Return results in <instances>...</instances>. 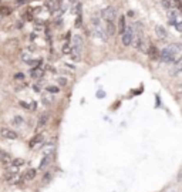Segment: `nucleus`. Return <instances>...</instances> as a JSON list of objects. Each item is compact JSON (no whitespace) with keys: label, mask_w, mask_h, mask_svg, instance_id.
Segmentation results:
<instances>
[{"label":"nucleus","mask_w":182,"mask_h":192,"mask_svg":"<svg viewBox=\"0 0 182 192\" xmlns=\"http://www.w3.org/2000/svg\"><path fill=\"white\" fill-rule=\"evenodd\" d=\"M135 39V29L134 27H131V26H128L125 33L121 36V41H122V44L128 47V46H132V41Z\"/></svg>","instance_id":"f257e3e1"},{"label":"nucleus","mask_w":182,"mask_h":192,"mask_svg":"<svg viewBox=\"0 0 182 192\" xmlns=\"http://www.w3.org/2000/svg\"><path fill=\"white\" fill-rule=\"evenodd\" d=\"M101 17H103L105 22H114V19L117 17V9L112 7V6L103 9V12H101Z\"/></svg>","instance_id":"f03ea898"},{"label":"nucleus","mask_w":182,"mask_h":192,"mask_svg":"<svg viewBox=\"0 0 182 192\" xmlns=\"http://www.w3.org/2000/svg\"><path fill=\"white\" fill-rule=\"evenodd\" d=\"M17 178H19V168H16V167H12V168L4 174V179H6V182H9V184L16 182Z\"/></svg>","instance_id":"7ed1b4c3"},{"label":"nucleus","mask_w":182,"mask_h":192,"mask_svg":"<svg viewBox=\"0 0 182 192\" xmlns=\"http://www.w3.org/2000/svg\"><path fill=\"white\" fill-rule=\"evenodd\" d=\"M0 137L4 138V140H17V138H19V134H17L16 131H13L12 128L3 127L0 129Z\"/></svg>","instance_id":"20e7f679"},{"label":"nucleus","mask_w":182,"mask_h":192,"mask_svg":"<svg viewBox=\"0 0 182 192\" xmlns=\"http://www.w3.org/2000/svg\"><path fill=\"white\" fill-rule=\"evenodd\" d=\"M83 47H84L83 37L78 36V34H76V36L73 37V50H76V51H78V53H83Z\"/></svg>","instance_id":"39448f33"},{"label":"nucleus","mask_w":182,"mask_h":192,"mask_svg":"<svg viewBox=\"0 0 182 192\" xmlns=\"http://www.w3.org/2000/svg\"><path fill=\"white\" fill-rule=\"evenodd\" d=\"M162 50H164L165 53H169V54H174V56H176V54H178V53L182 50V44H181V43H174V44L165 46Z\"/></svg>","instance_id":"423d86ee"},{"label":"nucleus","mask_w":182,"mask_h":192,"mask_svg":"<svg viewBox=\"0 0 182 192\" xmlns=\"http://www.w3.org/2000/svg\"><path fill=\"white\" fill-rule=\"evenodd\" d=\"M155 34H157V37H158L159 40H166L168 39V32H166L165 27L161 26V24L155 26Z\"/></svg>","instance_id":"0eeeda50"},{"label":"nucleus","mask_w":182,"mask_h":192,"mask_svg":"<svg viewBox=\"0 0 182 192\" xmlns=\"http://www.w3.org/2000/svg\"><path fill=\"white\" fill-rule=\"evenodd\" d=\"M105 33H107V36L108 37H112V36H115V33H117V26L114 22H107V26H105Z\"/></svg>","instance_id":"6e6552de"},{"label":"nucleus","mask_w":182,"mask_h":192,"mask_svg":"<svg viewBox=\"0 0 182 192\" xmlns=\"http://www.w3.org/2000/svg\"><path fill=\"white\" fill-rule=\"evenodd\" d=\"M43 141H44V135H43V134H37V135H34V138L30 140L29 145H30V148H36V147L40 145Z\"/></svg>","instance_id":"1a4fd4ad"},{"label":"nucleus","mask_w":182,"mask_h":192,"mask_svg":"<svg viewBox=\"0 0 182 192\" xmlns=\"http://www.w3.org/2000/svg\"><path fill=\"white\" fill-rule=\"evenodd\" d=\"M48 122V112H43L39 117V121H37V128H43L46 127V124Z\"/></svg>","instance_id":"9d476101"},{"label":"nucleus","mask_w":182,"mask_h":192,"mask_svg":"<svg viewBox=\"0 0 182 192\" xmlns=\"http://www.w3.org/2000/svg\"><path fill=\"white\" fill-rule=\"evenodd\" d=\"M47 7L50 10V13H55L58 7H60V3L57 1V0H48L47 1Z\"/></svg>","instance_id":"9b49d317"},{"label":"nucleus","mask_w":182,"mask_h":192,"mask_svg":"<svg viewBox=\"0 0 182 192\" xmlns=\"http://www.w3.org/2000/svg\"><path fill=\"white\" fill-rule=\"evenodd\" d=\"M127 30V24H125V17L124 16H119V20H118V32L119 34L122 36L124 33Z\"/></svg>","instance_id":"f8f14e48"},{"label":"nucleus","mask_w":182,"mask_h":192,"mask_svg":"<svg viewBox=\"0 0 182 192\" xmlns=\"http://www.w3.org/2000/svg\"><path fill=\"white\" fill-rule=\"evenodd\" d=\"M30 74H32V77H34V78H40V77L44 76V70L40 68V67H33Z\"/></svg>","instance_id":"ddd939ff"},{"label":"nucleus","mask_w":182,"mask_h":192,"mask_svg":"<svg viewBox=\"0 0 182 192\" xmlns=\"http://www.w3.org/2000/svg\"><path fill=\"white\" fill-rule=\"evenodd\" d=\"M41 101H43V104L44 105H50L54 100H53V97H51V94L50 93H43V96H41Z\"/></svg>","instance_id":"4468645a"},{"label":"nucleus","mask_w":182,"mask_h":192,"mask_svg":"<svg viewBox=\"0 0 182 192\" xmlns=\"http://www.w3.org/2000/svg\"><path fill=\"white\" fill-rule=\"evenodd\" d=\"M36 174H37V171L34 168H30L24 174V181H32V179H34V178H36Z\"/></svg>","instance_id":"2eb2a0df"},{"label":"nucleus","mask_w":182,"mask_h":192,"mask_svg":"<svg viewBox=\"0 0 182 192\" xmlns=\"http://www.w3.org/2000/svg\"><path fill=\"white\" fill-rule=\"evenodd\" d=\"M94 36L95 37H98L100 40H103V41H105L107 40V34L101 30V27H95V30H94Z\"/></svg>","instance_id":"dca6fc26"},{"label":"nucleus","mask_w":182,"mask_h":192,"mask_svg":"<svg viewBox=\"0 0 182 192\" xmlns=\"http://www.w3.org/2000/svg\"><path fill=\"white\" fill-rule=\"evenodd\" d=\"M0 161L1 162H10V154L0 148Z\"/></svg>","instance_id":"f3484780"},{"label":"nucleus","mask_w":182,"mask_h":192,"mask_svg":"<svg viewBox=\"0 0 182 192\" xmlns=\"http://www.w3.org/2000/svg\"><path fill=\"white\" fill-rule=\"evenodd\" d=\"M61 51H63V54H71L73 53V46H70L68 43H64L63 47H61Z\"/></svg>","instance_id":"a211bd4d"},{"label":"nucleus","mask_w":182,"mask_h":192,"mask_svg":"<svg viewBox=\"0 0 182 192\" xmlns=\"http://www.w3.org/2000/svg\"><path fill=\"white\" fill-rule=\"evenodd\" d=\"M50 161H51V155H46V157L41 160V162L39 164V169H43L48 164V162H50Z\"/></svg>","instance_id":"6ab92c4d"},{"label":"nucleus","mask_w":182,"mask_h":192,"mask_svg":"<svg viewBox=\"0 0 182 192\" xmlns=\"http://www.w3.org/2000/svg\"><path fill=\"white\" fill-rule=\"evenodd\" d=\"M150 57L154 60V58H159L158 56V50H157V47L155 46H150Z\"/></svg>","instance_id":"aec40b11"},{"label":"nucleus","mask_w":182,"mask_h":192,"mask_svg":"<svg viewBox=\"0 0 182 192\" xmlns=\"http://www.w3.org/2000/svg\"><path fill=\"white\" fill-rule=\"evenodd\" d=\"M181 71H182V60H178L176 64H175L174 70L171 71V74H178V73H181Z\"/></svg>","instance_id":"412c9836"},{"label":"nucleus","mask_w":182,"mask_h":192,"mask_svg":"<svg viewBox=\"0 0 182 192\" xmlns=\"http://www.w3.org/2000/svg\"><path fill=\"white\" fill-rule=\"evenodd\" d=\"M22 60H23L24 63H30L32 61V54L27 53V51H23L22 53Z\"/></svg>","instance_id":"4be33fe9"},{"label":"nucleus","mask_w":182,"mask_h":192,"mask_svg":"<svg viewBox=\"0 0 182 192\" xmlns=\"http://www.w3.org/2000/svg\"><path fill=\"white\" fill-rule=\"evenodd\" d=\"M71 58H73V61H81V53L76 51V50H73Z\"/></svg>","instance_id":"5701e85b"},{"label":"nucleus","mask_w":182,"mask_h":192,"mask_svg":"<svg viewBox=\"0 0 182 192\" xmlns=\"http://www.w3.org/2000/svg\"><path fill=\"white\" fill-rule=\"evenodd\" d=\"M47 91L50 94H58V93H60V88L55 87V86H50V87H47Z\"/></svg>","instance_id":"b1692460"},{"label":"nucleus","mask_w":182,"mask_h":192,"mask_svg":"<svg viewBox=\"0 0 182 192\" xmlns=\"http://www.w3.org/2000/svg\"><path fill=\"white\" fill-rule=\"evenodd\" d=\"M54 151V148H53V145H47L44 150H43V154H44V157L46 155H51V152Z\"/></svg>","instance_id":"393cba45"},{"label":"nucleus","mask_w":182,"mask_h":192,"mask_svg":"<svg viewBox=\"0 0 182 192\" xmlns=\"http://www.w3.org/2000/svg\"><path fill=\"white\" fill-rule=\"evenodd\" d=\"M10 13H12V12H10V9L9 7H4V6L0 7V14H1V16H9Z\"/></svg>","instance_id":"a878e982"},{"label":"nucleus","mask_w":182,"mask_h":192,"mask_svg":"<svg viewBox=\"0 0 182 192\" xmlns=\"http://www.w3.org/2000/svg\"><path fill=\"white\" fill-rule=\"evenodd\" d=\"M51 178H53L51 172H46V174H44V176H43V182H44V184H48V182L51 181Z\"/></svg>","instance_id":"bb28decb"},{"label":"nucleus","mask_w":182,"mask_h":192,"mask_svg":"<svg viewBox=\"0 0 182 192\" xmlns=\"http://www.w3.org/2000/svg\"><path fill=\"white\" fill-rule=\"evenodd\" d=\"M81 9H83L81 3H77V4H76V7H74V10H73V13H76L77 16H80V14H81Z\"/></svg>","instance_id":"cd10ccee"},{"label":"nucleus","mask_w":182,"mask_h":192,"mask_svg":"<svg viewBox=\"0 0 182 192\" xmlns=\"http://www.w3.org/2000/svg\"><path fill=\"white\" fill-rule=\"evenodd\" d=\"M23 164H24V161L20 160V158H19V160L12 161V165H13V167H16V168H19V167H20V165H23Z\"/></svg>","instance_id":"c85d7f7f"},{"label":"nucleus","mask_w":182,"mask_h":192,"mask_svg":"<svg viewBox=\"0 0 182 192\" xmlns=\"http://www.w3.org/2000/svg\"><path fill=\"white\" fill-rule=\"evenodd\" d=\"M23 118L22 117H14L13 118V124H16V125H23Z\"/></svg>","instance_id":"c756f323"},{"label":"nucleus","mask_w":182,"mask_h":192,"mask_svg":"<svg viewBox=\"0 0 182 192\" xmlns=\"http://www.w3.org/2000/svg\"><path fill=\"white\" fill-rule=\"evenodd\" d=\"M74 26H76L77 29L83 26V17H81V14H80V16H77V19H76V24H74Z\"/></svg>","instance_id":"7c9ffc66"},{"label":"nucleus","mask_w":182,"mask_h":192,"mask_svg":"<svg viewBox=\"0 0 182 192\" xmlns=\"http://www.w3.org/2000/svg\"><path fill=\"white\" fill-rule=\"evenodd\" d=\"M57 83H58L60 86H65V84H67V78H65V77H60V78H57Z\"/></svg>","instance_id":"2f4dec72"},{"label":"nucleus","mask_w":182,"mask_h":192,"mask_svg":"<svg viewBox=\"0 0 182 192\" xmlns=\"http://www.w3.org/2000/svg\"><path fill=\"white\" fill-rule=\"evenodd\" d=\"M91 22H93V24H94L95 27H100V19H98V17L95 19V16H93V19H91Z\"/></svg>","instance_id":"473e14b6"},{"label":"nucleus","mask_w":182,"mask_h":192,"mask_svg":"<svg viewBox=\"0 0 182 192\" xmlns=\"http://www.w3.org/2000/svg\"><path fill=\"white\" fill-rule=\"evenodd\" d=\"M14 78H16L17 81L24 80V74H22V73H17V74H14Z\"/></svg>","instance_id":"72a5a7b5"},{"label":"nucleus","mask_w":182,"mask_h":192,"mask_svg":"<svg viewBox=\"0 0 182 192\" xmlns=\"http://www.w3.org/2000/svg\"><path fill=\"white\" fill-rule=\"evenodd\" d=\"M162 6L166 9L171 7V0H162Z\"/></svg>","instance_id":"f704fd0d"},{"label":"nucleus","mask_w":182,"mask_h":192,"mask_svg":"<svg viewBox=\"0 0 182 192\" xmlns=\"http://www.w3.org/2000/svg\"><path fill=\"white\" fill-rule=\"evenodd\" d=\"M20 105H22L23 108H26V110H29V108H30V104H27L26 101H20Z\"/></svg>","instance_id":"c9c22d12"},{"label":"nucleus","mask_w":182,"mask_h":192,"mask_svg":"<svg viewBox=\"0 0 182 192\" xmlns=\"http://www.w3.org/2000/svg\"><path fill=\"white\" fill-rule=\"evenodd\" d=\"M34 90H36L37 93H40V90H41V86H40V84H34Z\"/></svg>","instance_id":"e433bc0d"},{"label":"nucleus","mask_w":182,"mask_h":192,"mask_svg":"<svg viewBox=\"0 0 182 192\" xmlns=\"http://www.w3.org/2000/svg\"><path fill=\"white\" fill-rule=\"evenodd\" d=\"M22 26H23V23H22L20 20H17V22H16V27H17V29H22Z\"/></svg>","instance_id":"4c0bfd02"},{"label":"nucleus","mask_w":182,"mask_h":192,"mask_svg":"<svg viewBox=\"0 0 182 192\" xmlns=\"http://www.w3.org/2000/svg\"><path fill=\"white\" fill-rule=\"evenodd\" d=\"M16 3H17V6H22V4H24V3H26V0H17Z\"/></svg>","instance_id":"58836bf2"},{"label":"nucleus","mask_w":182,"mask_h":192,"mask_svg":"<svg viewBox=\"0 0 182 192\" xmlns=\"http://www.w3.org/2000/svg\"><path fill=\"white\" fill-rule=\"evenodd\" d=\"M127 14H128L129 17H132V16H134V12H132V10H128V12H127Z\"/></svg>","instance_id":"ea45409f"},{"label":"nucleus","mask_w":182,"mask_h":192,"mask_svg":"<svg viewBox=\"0 0 182 192\" xmlns=\"http://www.w3.org/2000/svg\"><path fill=\"white\" fill-rule=\"evenodd\" d=\"M97 96H98V98H103V97L105 96V94H104L103 91H100V93H98V94H97Z\"/></svg>","instance_id":"a19ab883"},{"label":"nucleus","mask_w":182,"mask_h":192,"mask_svg":"<svg viewBox=\"0 0 182 192\" xmlns=\"http://www.w3.org/2000/svg\"><path fill=\"white\" fill-rule=\"evenodd\" d=\"M71 1H73V3H76V1H77V0H71Z\"/></svg>","instance_id":"79ce46f5"},{"label":"nucleus","mask_w":182,"mask_h":192,"mask_svg":"<svg viewBox=\"0 0 182 192\" xmlns=\"http://www.w3.org/2000/svg\"><path fill=\"white\" fill-rule=\"evenodd\" d=\"M57 1H58V3H60V1H61V0H57Z\"/></svg>","instance_id":"37998d69"}]
</instances>
